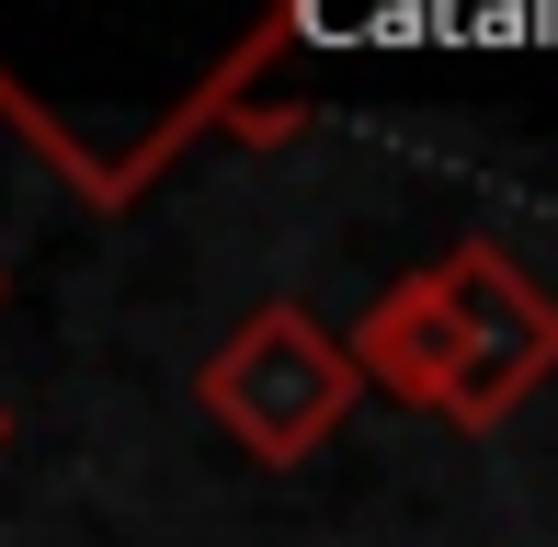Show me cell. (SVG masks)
Listing matches in <instances>:
<instances>
[{"label": "cell", "instance_id": "obj_1", "mask_svg": "<svg viewBox=\"0 0 558 547\" xmlns=\"http://www.w3.org/2000/svg\"><path fill=\"white\" fill-rule=\"evenodd\" d=\"M296 0H0V126L81 206H137L194 137L308 126Z\"/></svg>", "mask_w": 558, "mask_h": 547}, {"label": "cell", "instance_id": "obj_2", "mask_svg": "<svg viewBox=\"0 0 558 547\" xmlns=\"http://www.w3.org/2000/svg\"><path fill=\"white\" fill-rule=\"evenodd\" d=\"M194 400H206V422L251 467H296V457H319V445L353 422L365 388H353V365H342V331H319L296 296H274V308H251L206 354Z\"/></svg>", "mask_w": 558, "mask_h": 547}, {"label": "cell", "instance_id": "obj_4", "mask_svg": "<svg viewBox=\"0 0 558 547\" xmlns=\"http://www.w3.org/2000/svg\"><path fill=\"white\" fill-rule=\"evenodd\" d=\"M342 365H353V388H388V400H411V411H445V377H456V342H445V308H434V285H388L365 319L342 331Z\"/></svg>", "mask_w": 558, "mask_h": 547}, {"label": "cell", "instance_id": "obj_3", "mask_svg": "<svg viewBox=\"0 0 558 547\" xmlns=\"http://www.w3.org/2000/svg\"><path fill=\"white\" fill-rule=\"evenodd\" d=\"M445 308V342H456V377H445V422L456 434H490L513 422L536 388L558 377V296L524 274L501 240H456V252L422 274Z\"/></svg>", "mask_w": 558, "mask_h": 547}]
</instances>
